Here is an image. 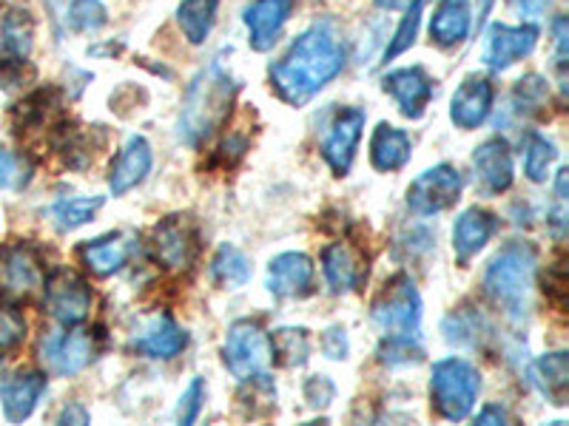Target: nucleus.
<instances>
[{"instance_id": "c85d7f7f", "label": "nucleus", "mask_w": 569, "mask_h": 426, "mask_svg": "<svg viewBox=\"0 0 569 426\" xmlns=\"http://www.w3.org/2000/svg\"><path fill=\"white\" fill-rule=\"evenodd\" d=\"M34 43V20L27 9H9L0 20V49L7 58L27 60Z\"/></svg>"}, {"instance_id": "72a5a7b5", "label": "nucleus", "mask_w": 569, "mask_h": 426, "mask_svg": "<svg viewBox=\"0 0 569 426\" xmlns=\"http://www.w3.org/2000/svg\"><path fill=\"white\" fill-rule=\"evenodd\" d=\"M556 160H558L556 142L547 140V136L538 134V131L527 134V140H525V174H527V180L536 182V185H541V182L550 180V169H552V162H556Z\"/></svg>"}, {"instance_id": "412c9836", "label": "nucleus", "mask_w": 569, "mask_h": 426, "mask_svg": "<svg viewBox=\"0 0 569 426\" xmlns=\"http://www.w3.org/2000/svg\"><path fill=\"white\" fill-rule=\"evenodd\" d=\"M492 100H496V89L490 80L485 74H467L450 100V120L461 131L479 129L490 116Z\"/></svg>"}, {"instance_id": "7c9ffc66", "label": "nucleus", "mask_w": 569, "mask_h": 426, "mask_svg": "<svg viewBox=\"0 0 569 426\" xmlns=\"http://www.w3.org/2000/svg\"><path fill=\"white\" fill-rule=\"evenodd\" d=\"M217 12H220V0H182L177 9V23L188 43H206L217 23Z\"/></svg>"}, {"instance_id": "6ab92c4d", "label": "nucleus", "mask_w": 569, "mask_h": 426, "mask_svg": "<svg viewBox=\"0 0 569 426\" xmlns=\"http://www.w3.org/2000/svg\"><path fill=\"white\" fill-rule=\"evenodd\" d=\"M382 89L396 100L399 111L408 120H421L430 100H433V80L421 65L393 69L382 78Z\"/></svg>"}, {"instance_id": "9d476101", "label": "nucleus", "mask_w": 569, "mask_h": 426, "mask_svg": "<svg viewBox=\"0 0 569 426\" xmlns=\"http://www.w3.org/2000/svg\"><path fill=\"white\" fill-rule=\"evenodd\" d=\"M151 251H154V258L162 267L188 271L197 262V253H200V231L191 222V216H182V213L166 216L151 231Z\"/></svg>"}, {"instance_id": "f8f14e48", "label": "nucleus", "mask_w": 569, "mask_h": 426, "mask_svg": "<svg viewBox=\"0 0 569 426\" xmlns=\"http://www.w3.org/2000/svg\"><path fill=\"white\" fill-rule=\"evenodd\" d=\"M43 284V258L29 242H18L3 253L0 262V296L29 298Z\"/></svg>"}, {"instance_id": "423d86ee", "label": "nucleus", "mask_w": 569, "mask_h": 426, "mask_svg": "<svg viewBox=\"0 0 569 426\" xmlns=\"http://www.w3.org/2000/svg\"><path fill=\"white\" fill-rule=\"evenodd\" d=\"M43 304L46 313L60 324V327H74L83 324L94 304L89 282L71 267H58L43 278Z\"/></svg>"}, {"instance_id": "8fccbe9b", "label": "nucleus", "mask_w": 569, "mask_h": 426, "mask_svg": "<svg viewBox=\"0 0 569 426\" xmlns=\"http://www.w3.org/2000/svg\"><path fill=\"white\" fill-rule=\"evenodd\" d=\"M410 0H376V7L385 9V12H396V9H405Z\"/></svg>"}, {"instance_id": "f03ea898", "label": "nucleus", "mask_w": 569, "mask_h": 426, "mask_svg": "<svg viewBox=\"0 0 569 426\" xmlns=\"http://www.w3.org/2000/svg\"><path fill=\"white\" fill-rule=\"evenodd\" d=\"M237 91L240 85L231 78V71L222 69L220 60L208 63L191 80L180 111V140L188 149L206 145L226 125L233 103H237Z\"/></svg>"}, {"instance_id": "7ed1b4c3", "label": "nucleus", "mask_w": 569, "mask_h": 426, "mask_svg": "<svg viewBox=\"0 0 569 426\" xmlns=\"http://www.w3.org/2000/svg\"><path fill=\"white\" fill-rule=\"evenodd\" d=\"M538 251L530 242H507L485 271V293L510 318L521 322L530 307V293L536 287Z\"/></svg>"}, {"instance_id": "4468645a", "label": "nucleus", "mask_w": 569, "mask_h": 426, "mask_svg": "<svg viewBox=\"0 0 569 426\" xmlns=\"http://www.w3.org/2000/svg\"><path fill=\"white\" fill-rule=\"evenodd\" d=\"M317 282V265L311 256L299 251L279 253L271 258L266 276V287L277 298H305L313 293Z\"/></svg>"}, {"instance_id": "9b49d317", "label": "nucleus", "mask_w": 569, "mask_h": 426, "mask_svg": "<svg viewBox=\"0 0 569 426\" xmlns=\"http://www.w3.org/2000/svg\"><path fill=\"white\" fill-rule=\"evenodd\" d=\"M365 120H368V114L362 109H342L333 114L328 131H325L322 160L328 162V169L337 176L350 174L356 149H359V140H362Z\"/></svg>"}, {"instance_id": "4be33fe9", "label": "nucleus", "mask_w": 569, "mask_h": 426, "mask_svg": "<svg viewBox=\"0 0 569 426\" xmlns=\"http://www.w3.org/2000/svg\"><path fill=\"white\" fill-rule=\"evenodd\" d=\"M297 0H253L251 7L246 9L242 20L248 27V43L253 52H268L282 34L284 23L291 20Z\"/></svg>"}, {"instance_id": "a211bd4d", "label": "nucleus", "mask_w": 569, "mask_h": 426, "mask_svg": "<svg viewBox=\"0 0 569 426\" xmlns=\"http://www.w3.org/2000/svg\"><path fill=\"white\" fill-rule=\"evenodd\" d=\"M137 247L140 245H137L134 233L114 231L100 236V240L83 242V245L78 247V256L86 265V271L106 278L123 271V267L131 262V256L137 253Z\"/></svg>"}, {"instance_id": "c9c22d12", "label": "nucleus", "mask_w": 569, "mask_h": 426, "mask_svg": "<svg viewBox=\"0 0 569 426\" xmlns=\"http://www.w3.org/2000/svg\"><path fill=\"white\" fill-rule=\"evenodd\" d=\"M485 329V318L476 311H465V307L445 318V338L450 344H459V347H479Z\"/></svg>"}, {"instance_id": "4c0bfd02", "label": "nucleus", "mask_w": 569, "mask_h": 426, "mask_svg": "<svg viewBox=\"0 0 569 426\" xmlns=\"http://www.w3.org/2000/svg\"><path fill=\"white\" fill-rule=\"evenodd\" d=\"M421 12H425V0H410L408 7H405V14H401L399 27H396L393 32V40H390V45L385 49V60H396L399 54H405L410 45L416 43Z\"/></svg>"}, {"instance_id": "1a4fd4ad", "label": "nucleus", "mask_w": 569, "mask_h": 426, "mask_svg": "<svg viewBox=\"0 0 569 426\" xmlns=\"http://www.w3.org/2000/svg\"><path fill=\"white\" fill-rule=\"evenodd\" d=\"M461 187H465V180H461L459 169L450 165V162L427 169L408 187L410 213H416V216H436V213L453 207L461 200Z\"/></svg>"}, {"instance_id": "dca6fc26", "label": "nucleus", "mask_w": 569, "mask_h": 426, "mask_svg": "<svg viewBox=\"0 0 569 426\" xmlns=\"http://www.w3.org/2000/svg\"><path fill=\"white\" fill-rule=\"evenodd\" d=\"M472 171H476V182H479L481 194H507L512 187V180H516L510 142L501 140V136L481 142L476 154H472Z\"/></svg>"}, {"instance_id": "393cba45", "label": "nucleus", "mask_w": 569, "mask_h": 426, "mask_svg": "<svg viewBox=\"0 0 569 426\" xmlns=\"http://www.w3.org/2000/svg\"><path fill=\"white\" fill-rule=\"evenodd\" d=\"M413 156V142L408 131L396 129L390 123H379L370 136V165L382 174H396Z\"/></svg>"}, {"instance_id": "ea45409f", "label": "nucleus", "mask_w": 569, "mask_h": 426, "mask_svg": "<svg viewBox=\"0 0 569 426\" xmlns=\"http://www.w3.org/2000/svg\"><path fill=\"white\" fill-rule=\"evenodd\" d=\"M69 27L71 32L80 34H94L106 27V20H109V12L100 0H71L69 7Z\"/></svg>"}, {"instance_id": "b1692460", "label": "nucleus", "mask_w": 569, "mask_h": 426, "mask_svg": "<svg viewBox=\"0 0 569 426\" xmlns=\"http://www.w3.org/2000/svg\"><path fill=\"white\" fill-rule=\"evenodd\" d=\"M151 165H154V151H151L149 140L146 136H129L123 151L111 162L109 191L114 196L129 194L131 187H137L151 174Z\"/></svg>"}, {"instance_id": "ddd939ff", "label": "nucleus", "mask_w": 569, "mask_h": 426, "mask_svg": "<svg viewBox=\"0 0 569 426\" xmlns=\"http://www.w3.org/2000/svg\"><path fill=\"white\" fill-rule=\"evenodd\" d=\"M538 34L541 29L536 23H521V27L492 23L485 38V65L492 71H507L536 49Z\"/></svg>"}, {"instance_id": "a18cd8bd", "label": "nucleus", "mask_w": 569, "mask_h": 426, "mask_svg": "<svg viewBox=\"0 0 569 426\" xmlns=\"http://www.w3.org/2000/svg\"><path fill=\"white\" fill-rule=\"evenodd\" d=\"M543 293H547L558 307H563V302H567V267H563V258H558L556 265L547 271V276H543Z\"/></svg>"}, {"instance_id": "2eb2a0df", "label": "nucleus", "mask_w": 569, "mask_h": 426, "mask_svg": "<svg viewBox=\"0 0 569 426\" xmlns=\"http://www.w3.org/2000/svg\"><path fill=\"white\" fill-rule=\"evenodd\" d=\"M322 273L333 293H356L368 282V253L353 242H333L322 251Z\"/></svg>"}, {"instance_id": "c03bdc74", "label": "nucleus", "mask_w": 569, "mask_h": 426, "mask_svg": "<svg viewBox=\"0 0 569 426\" xmlns=\"http://www.w3.org/2000/svg\"><path fill=\"white\" fill-rule=\"evenodd\" d=\"M319 347H322L325 358H330V362H345L350 353V342H348V333H345V327L325 329Z\"/></svg>"}, {"instance_id": "39448f33", "label": "nucleus", "mask_w": 569, "mask_h": 426, "mask_svg": "<svg viewBox=\"0 0 569 426\" xmlns=\"http://www.w3.org/2000/svg\"><path fill=\"white\" fill-rule=\"evenodd\" d=\"M370 318L382 336H416L421 329V296L408 273H396L385 282L370 304Z\"/></svg>"}, {"instance_id": "49530a36", "label": "nucleus", "mask_w": 569, "mask_h": 426, "mask_svg": "<svg viewBox=\"0 0 569 426\" xmlns=\"http://www.w3.org/2000/svg\"><path fill=\"white\" fill-rule=\"evenodd\" d=\"M556 69L561 74V89H567V18H556Z\"/></svg>"}, {"instance_id": "473e14b6", "label": "nucleus", "mask_w": 569, "mask_h": 426, "mask_svg": "<svg viewBox=\"0 0 569 426\" xmlns=\"http://www.w3.org/2000/svg\"><path fill=\"white\" fill-rule=\"evenodd\" d=\"M100 207H103V196H60L49 207V213H52V222L58 225V231L69 233L94 220V213Z\"/></svg>"}, {"instance_id": "f704fd0d", "label": "nucleus", "mask_w": 569, "mask_h": 426, "mask_svg": "<svg viewBox=\"0 0 569 426\" xmlns=\"http://www.w3.org/2000/svg\"><path fill=\"white\" fill-rule=\"evenodd\" d=\"M376 355L388 367H416L425 362V347L416 336H382Z\"/></svg>"}, {"instance_id": "6e6552de", "label": "nucleus", "mask_w": 569, "mask_h": 426, "mask_svg": "<svg viewBox=\"0 0 569 426\" xmlns=\"http://www.w3.org/2000/svg\"><path fill=\"white\" fill-rule=\"evenodd\" d=\"M222 362L233 378H248L253 373H262L271 362V338L268 329L257 318H240L233 322L226 333L222 344Z\"/></svg>"}, {"instance_id": "3c124183", "label": "nucleus", "mask_w": 569, "mask_h": 426, "mask_svg": "<svg viewBox=\"0 0 569 426\" xmlns=\"http://www.w3.org/2000/svg\"><path fill=\"white\" fill-rule=\"evenodd\" d=\"M512 7L521 9V12H536L543 7V0H512Z\"/></svg>"}, {"instance_id": "de8ad7c7", "label": "nucleus", "mask_w": 569, "mask_h": 426, "mask_svg": "<svg viewBox=\"0 0 569 426\" xmlns=\"http://www.w3.org/2000/svg\"><path fill=\"white\" fill-rule=\"evenodd\" d=\"M507 420H510V415H507V409L501 407V404H487V407L476 415V424H507Z\"/></svg>"}, {"instance_id": "5701e85b", "label": "nucleus", "mask_w": 569, "mask_h": 426, "mask_svg": "<svg viewBox=\"0 0 569 426\" xmlns=\"http://www.w3.org/2000/svg\"><path fill=\"white\" fill-rule=\"evenodd\" d=\"M46 384L49 378L38 369H18L0 384V404H3V415L9 424H23L34 413L38 400L46 393Z\"/></svg>"}, {"instance_id": "a19ab883", "label": "nucleus", "mask_w": 569, "mask_h": 426, "mask_svg": "<svg viewBox=\"0 0 569 426\" xmlns=\"http://www.w3.org/2000/svg\"><path fill=\"white\" fill-rule=\"evenodd\" d=\"M27 338V318L12 298L0 296V349H14Z\"/></svg>"}, {"instance_id": "bb28decb", "label": "nucleus", "mask_w": 569, "mask_h": 426, "mask_svg": "<svg viewBox=\"0 0 569 426\" xmlns=\"http://www.w3.org/2000/svg\"><path fill=\"white\" fill-rule=\"evenodd\" d=\"M530 382L552 407L569 404V353H547L530 364Z\"/></svg>"}, {"instance_id": "09e8293b", "label": "nucleus", "mask_w": 569, "mask_h": 426, "mask_svg": "<svg viewBox=\"0 0 569 426\" xmlns=\"http://www.w3.org/2000/svg\"><path fill=\"white\" fill-rule=\"evenodd\" d=\"M58 424H89V413H86L83 404H69V407H63V413H60Z\"/></svg>"}, {"instance_id": "0eeeda50", "label": "nucleus", "mask_w": 569, "mask_h": 426, "mask_svg": "<svg viewBox=\"0 0 569 426\" xmlns=\"http://www.w3.org/2000/svg\"><path fill=\"white\" fill-rule=\"evenodd\" d=\"M94 353H98L94 333L80 327V324L63 329H49L38 342L40 362L46 364L49 373L63 375V378L78 375L80 369L89 367L94 362Z\"/></svg>"}, {"instance_id": "58836bf2", "label": "nucleus", "mask_w": 569, "mask_h": 426, "mask_svg": "<svg viewBox=\"0 0 569 426\" xmlns=\"http://www.w3.org/2000/svg\"><path fill=\"white\" fill-rule=\"evenodd\" d=\"M32 182V162L29 156L0 145V191H23Z\"/></svg>"}, {"instance_id": "a878e982", "label": "nucleus", "mask_w": 569, "mask_h": 426, "mask_svg": "<svg viewBox=\"0 0 569 426\" xmlns=\"http://www.w3.org/2000/svg\"><path fill=\"white\" fill-rule=\"evenodd\" d=\"M472 29L470 0H439L430 14V40L441 49L465 43Z\"/></svg>"}, {"instance_id": "f257e3e1", "label": "nucleus", "mask_w": 569, "mask_h": 426, "mask_svg": "<svg viewBox=\"0 0 569 426\" xmlns=\"http://www.w3.org/2000/svg\"><path fill=\"white\" fill-rule=\"evenodd\" d=\"M348 63V49L330 20H317L305 29L288 52L271 65L268 78L282 103L305 105L313 100L330 80H337Z\"/></svg>"}, {"instance_id": "cd10ccee", "label": "nucleus", "mask_w": 569, "mask_h": 426, "mask_svg": "<svg viewBox=\"0 0 569 426\" xmlns=\"http://www.w3.org/2000/svg\"><path fill=\"white\" fill-rule=\"evenodd\" d=\"M100 131V125L94 129H80V125L60 123L58 131H54V149L60 151V156L66 160L69 169H86L94 162L98 156V149L103 145V140L94 142V134Z\"/></svg>"}, {"instance_id": "f3484780", "label": "nucleus", "mask_w": 569, "mask_h": 426, "mask_svg": "<svg viewBox=\"0 0 569 426\" xmlns=\"http://www.w3.org/2000/svg\"><path fill=\"white\" fill-rule=\"evenodd\" d=\"M188 347V333L174 322L169 313H154L140 324L134 336L129 338L131 353L149 355V358H162L169 362Z\"/></svg>"}, {"instance_id": "aec40b11", "label": "nucleus", "mask_w": 569, "mask_h": 426, "mask_svg": "<svg viewBox=\"0 0 569 426\" xmlns=\"http://www.w3.org/2000/svg\"><path fill=\"white\" fill-rule=\"evenodd\" d=\"M498 227H501V220H498L492 211H487V207L472 205L467 207V211H461L459 220H456L453 225L456 262H459L461 267L470 265L472 258L485 251L487 242L496 236Z\"/></svg>"}, {"instance_id": "20e7f679", "label": "nucleus", "mask_w": 569, "mask_h": 426, "mask_svg": "<svg viewBox=\"0 0 569 426\" xmlns=\"http://www.w3.org/2000/svg\"><path fill=\"white\" fill-rule=\"evenodd\" d=\"M481 393V375L465 358H441L430 373V407L441 420H465Z\"/></svg>"}, {"instance_id": "37998d69", "label": "nucleus", "mask_w": 569, "mask_h": 426, "mask_svg": "<svg viewBox=\"0 0 569 426\" xmlns=\"http://www.w3.org/2000/svg\"><path fill=\"white\" fill-rule=\"evenodd\" d=\"M337 398V384L330 382L328 375H311L305 382V400L311 404L313 409H328Z\"/></svg>"}, {"instance_id": "2f4dec72", "label": "nucleus", "mask_w": 569, "mask_h": 426, "mask_svg": "<svg viewBox=\"0 0 569 426\" xmlns=\"http://www.w3.org/2000/svg\"><path fill=\"white\" fill-rule=\"evenodd\" d=\"M271 338V362L279 367H302L311 358V336L305 327H279L268 333Z\"/></svg>"}, {"instance_id": "79ce46f5", "label": "nucleus", "mask_w": 569, "mask_h": 426, "mask_svg": "<svg viewBox=\"0 0 569 426\" xmlns=\"http://www.w3.org/2000/svg\"><path fill=\"white\" fill-rule=\"evenodd\" d=\"M202 400H206V382L202 378H194L188 384L186 393L180 395V404H177V424H194L202 413Z\"/></svg>"}, {"instance_id": "e433bc0d", "label": "nucleus", "mask_w": 569, "mask_h": 426, "mask_svg": "<svg viewBox=\"0 0 569 426\" xmlns=\"http://www.w3.org/2000/svg\"><path fill=\"white\" fill-rule=\"evenodd\" d=\"M547 100H550V85H547L541 74H527L512 89V109L521 116L541 114Z\"/></svg>"}, {"instance_id": "c756f323", "label": "nucleus", "mask_w": 569, "mask_h": 426, "mask_svg": "<svg viewBox=\"0 0 569 426\" xmlns=\"http://www.w3.org/2000/svg\"><path fill=\"white\" fill-rule=\"evenodd\" d=\"M211 278L222 291H240L251 278V258L233 245H220L211 258Z\"/></svg>"}]
</instances>
